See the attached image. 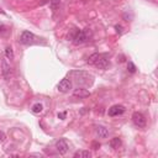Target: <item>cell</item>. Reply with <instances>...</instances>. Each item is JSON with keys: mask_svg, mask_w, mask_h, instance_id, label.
Returning <instances> with one entry per match:
<instances>
[{"mask_svg": "<svg viewBox=\"0 0 158 158\" xmlns=\"http://www.w3.org/2000/svg\"><path fill=\"white\" fill-rule=\"evenodd\" d=\"M88 63L89 64L95 66L99 69H106L109 67V59L106 57V55H101V53H94L88 58Z\"/></svg>", "mask_w": 158, "mask_h": 158, "instance_id": "obj_1", "label": "cell"}, {"mask_svg": "<svg viewBox=\"0 0 158 158\" xmlns=\"http://www.w3.org/2000/svg\"><path fill=\"white\" fill-rule=\"evenodd\" d=\"M72 76H74V80L78 84H82V85H90V84L84 79H91L93 80V77L85 72H72Z\"/></svg>", "mask_w": 158, "mask_h": 158, "instance_id": "obj_2", "label": "cell"}, {"mask_svg": "<svg viewBox=\"0 0 158 158\" xmlns=\"http://www.w3.org/2000/svg\"><path fill=\"white\" fill-rule=\"evenodd\" d=\"M89 37H90V34L88 30H80L73 37V42H74V45H82V43H85L89 40Z\"/></svg>", "mask_w": 158, "mask_h": 158, "instance_id": "obj_3", "label": "cell"}, {"mask_svg": "<svg viewBox=\"0 0 158 158\" xmlns=\"http://www.w3.org/2000/svg\"><path fill=\"white\" fill-rule=\"evenodd\" d=\"M35 40H36L35 35L32 32H30V31H24L20 36V42L24 45H32L35 43Z\"/></svg>", "mask_w": 158, "mask_h": 158, "instance_id": "obj_4", "label": "cell"}, {"mask_svg": "<svg viewBox=\"0 0 158 158\" xmlns=\"http://www.w3.org/2000/svg\"><path fill=\"white\" fill-rule=\"evenodd\" d=\"M56 150L59 154H66L69 150V146L67 143V141L64 139H59L57 142H56Z\"/></svg>", "mask_w": 158, "mask_h": 158, "instance_id": "obj_5", "label": "cell"}, {"mask_svg": "<svg viewBox=\"0 0 158 158\" xmlns=\"http://www.w3.org/2000/svg\"><path fill=\"white\" fill-rule=\"evenodd\" d=\"M132 121L137 127H145L146 126V119L141 112H135L132 115Z\"/></svg>", "mask_w": 158, "mask_h": 158, "instance_id": "obj_6", "label": "cell"}, {"mask_svg": "<svg viewBox=\"0 0 158 158\" xmlns=\"http://www.w3.org/2000/svg\"><path fill=\"white\" fill-rule=\"evenodd\" d=\"M70 89H72V82L68 78H64V79H62L59 82V84H58V90L61 93H68Z\"/></svg>", "mask_w": 158, "mask_h": 158, "instance_id": "obj_7", "label": "cell"}, {"mask_svg": "<svg viewBox=\"0 0 158 158\" xmlns=\"http://www.w3.org/2000/svg\"><path fill=\"white\" fill-rule=\"evenodd\" d=\"M125 112V108L122 106V105H112V106L109 109L108 114L109 116H118V115H121Z\"/></svg>", "mask_w": 158, "mask_h": 158, "instance_id": "obj_8", "label": "cell"}, {"mask_svg": "<svg viewBox=\"0 0 158 158\" xmlns=\"http://www.w3.org/2000/svg\"><path fill=\"white\" fill-rule=\"evenodd\" d=\"M73 95L78 97V98H88V97H90V91L84 88H78L73 91Z\"/></svg>", "mask_w": 158, "mask_h": 158, "instance_id": "obj_9", "label": "cell"}, {"mask_svg": "<svg viewBox=\"0 0 158 158\" xmlns=\"http://www.w3.org/2000/svg\"><path fill=\"white\" fill-rule=\"evenodd\" d=\"M95 132H97V136L99 139H106L109 136V131L108 129H105L104 126H97L95 127Z\"/></svg>", "mask_w": 158, "mask_h": 158, "instance_id": "obj_10", "label": "cell"}, {"mask_svg": "<svg viewBox=\"0 0 158 158\" xmlns=\"http://www.w3.org/2000/svg\"><path fill=\"white\" fill-rule=\"evenodd\" d=\"M1 66H3V76H4V78L9 79L10 76H11V68H10V66L7 64V62L5 59H3Z\"/></svg>", "mask_w": 158, "mask_h": 158, "instance_id": "obj_11", "label": "cell"}, {"mask_svg": "<svg viewBox=\"0 0 158 158\" xmlns=\"http://www.w3.org/2000/svg\"><path fill=\"white\" fill-rule=\"evenodd\" d=\"M91 157V153L89 151H77L74 153V158H89Z\"/></svg>", "mask_w": 158, "mask_h": 158, "instance_id": "obj_12", "label": "cell"}, {"mask_svg": "<svg viewBox=\"0 0 158 158\" xmlns=\"http://www.w3.org/2000/svg\"><path fill=\"white\" fill-rule=\"evenodd\" d=\"M109 145H110V147H111V148H114V150H118L119 147L121 146V140H120L119 137H115V139H112V140L109 142Z\"/></svg>", "mask_w": 158, "mask_h": 158, "instance_id": "obj_13", "label": "cell"}, {"mask_svg": "<svg viewBox=\"0 0 158 158\" xmlns=\"http://www.w3.org/2000/svg\"><path fill=\"white\" fill-rule=\"evenodd\" d=\"M42 110H43V105L40 103H36L35 105H32V108H31V111L34 114H40V112H42Z\"/></svg>", "mask_w": 158, "mask_h": 158, "instance_id": "obj_14", "label": "cell"}, {"mask_svg": "<svg viewBox=\"0 0 158 158\" xmlns=\"http://www.w3.org/2000/svg\"><path fill=\"white\" fill-rule=\"evenodd\" d=\"M5 56H6V58L10 59V61L14 59V52H13V48H11V47H6V48H5Z\"/></svg>", "mask_w": 158, "mask_h": 158, "instance_id": "obj_15", "label": "cell"}, {"mask_svg": "<svg viewBox=\"0 0 158 158\" xmlns=\"http://www.w3.org/2000/svg\"><path fill=\"white\" fill-rule=\"evenodd\" d=\"M127 69H129V72L130 73H135L136 72V67H135V64L132 62H129V64H127Z\"/></svg>", "mask_w": 158, "mask_h": 158, "instance_id": "obj_16", "label": "cell"}, {"mask_svg": "<svg viewBox=\"0 0 158 158\" xmlns=\"http://www.w3.org/2000/svg\"><path fill=\"white\" fill-rule=\"evenodd\" d=\"M115 30L118 31V34H122V31H124V27L121 25H116L115 26Z\"/></svg>", "mask_w": 158, "mask_h": 158, "instance_id": "obj_17", "label": "cell"}, {"mask_svg": "<svg viewBox=\"0 0 158 158\" xmlns=\"http://www.w3.org/2000/svg\"><path fill=\"white\" fill-rule=\"evenodd\" d=\"M5 135H4V132H1V131H0V142H4L5 141Z\"/></svg>", "mask_w": 158, "mask_h": 158, "instance_id": "obj_18", "label": "cell"}, {"mask_svg": "<svg viewBox=\"0 0 158 158\" xmlns=\"http://www.w3.org/2000/svg\"><path fill=\"white\" fill-rule=\"evenodd\" d=\"M93 147H94V150H98L99 147H100V143H97V142H93Z\"/></svg>", "mask_w": 158, "mask_h": 158, "instance_id": "obj_19", "label": "cell"}, {"mask_svg": "<svg viewBox=\"0 0 158 158\" xmlns=\"http://www.w3.org/2000/svg\"><path fill=\"white\" fill-rule=\"evenodd\" d=\"M58 118L63 120V119H64V118H66V112H62V114H58Z\"/></svg>", "mask_w": 158, "mask_h": 158, "instance_id": "obj_20", "label": "cell"}]
</instances>
